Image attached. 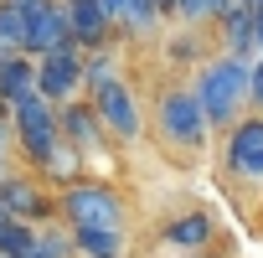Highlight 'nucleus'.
<instances>
[{
	"instance_id": "obj_1",
	"label": "nucleus",
	"mask_w": 263,
	"mask_h": 258,
	"mask_svg": "<svg viewBox=\"0 0 263 258\" xmlns=\"http://www.w3.org/2000/svg\"><path fill=\"white\" fill-rule=\"evenodd\" d=\"M11 135H16V155L26 160V171H31V176L57 181V186L78 181V165H83V160L62 145V129H57V103H47L42 93L21 98V103L11 108Z\"/></svg>"
},
{
	"instance_id": "obj_2",
	"label": "nucleus",
	"mask_w": 263,
	"mask_h": 258,
	"mask_svg": "<svg viewBox=\"0 0 263 258\" xmlns=\"http://www.w3.org/2000/svg\"><path fill=\"white\" fill-rule=\"evenodd\" d=\"M150 124H155V140H160L171 155H181V160H196V155L206 150V140H212V124H206V114H201L191 83H165V88L155 93Z\"/></svg>"
},
{
	"instance_id": "obj_3",
	"label": "nucleus",
	"mask_w": 263,
	"mask_h": 258,
	"mask_svg": "<svg viewBox=\"0 0 263 258\" xmlns=\"http://www.w3.org/2000/svg\"><path fill=\"white\" fill-rule=\"evenodd\" d=\"M191 93H196V103H201V114H206V124L212 129H227L248 114V62H237V57H206L201 67H196V78H191Z\"/></svg>"
},
{
	"instance_id": "obj_4",
	"label": "nucleus",
	"mask_w": 263,
	"mask_h": 258,
	"mask_svg": "<svg viewBox=\"0 0 263 258\" xmlns=\"http://www.w3.org/2000/svg\"><path fill=\"white\" fill-rule=\"evenodd\" d=\"M57 222L62 227H108V232H124L129 227V207H124L119 186L78 176V181L57 186Z\"/></svg>"
},
{
	"instance_id": "obj_5",
	"label": "nucleus",
	"mask_w": 263,
	"mask_h": 258,
	"mask_svg": "<svg viewBox=\"0 0 263 258\" xmlns=\"http://www.w3.org/2000/svg\"><path fill=\"white\" fill-rule=\"evenodd\" d=\"M222 176L237 186H263V114H242L222 135Z\"/></svg>"
},
{
	"instance_id": "obj_6",
	"label": "nucleus",
	"mask_w": 263,
	"mask_h": 258,
	"mask_svg": "<svg viewBox=\"0 0 263 258\" xmlns=\"http://www.w3.org/2000/svg\"><path fill=\"white\" fill-rule=\"evenodd\" d=\"M88 103H93V114H98V124H103L108 140L129 145V140L145 135V103H140V93L129 88L124 78L108 83V88H98V93H88Z\"/></svg>"
},
{
	"instance_id": "obj_7",
	"label": "nucleus",
	"mask_w": 263,
	"mask_h": 258,
	"mask_svg": "<svg viewBox=\"0 0 263 258\" xmlns=\"http://www.w3.org/2000/svg\"><path fill=\"white\" fill-rule=\"evenodd\" d=\"M0 207H6V217H21V222H31V227L57 222V191H47L42 176H31V171L0 176Z\"/></svg>"
},
{
	"instance_id": "obj_8",
	"label": "nucleus",
	"mask_w": 263,
	"mask_h": 258,
	"mask_svg": "<svg viewBox=\"0 0 263 258\" xmlns=\"http://www.w3.org/2000/svg\"><path fill=\"white\" fill-rule=\"evenodd\" d=\"M36 93L47 103H57V108L72 103V98H83V52L72 42H62L57 52L36 57Z\"/></svg>"
},
{
	"instance_id": "obj_9",
	"label": "nucleus",
	"mask_w": 263,
	"mask_h": 258,
	"mask_svg": "<svg viewBox=\"0 0 263 258\" xmlns=\"http://www.w3.org/2000/svg\"><path fill=\"white\" fill-rule=\"evenodd\" d=\"M57 129H62V145H67L78 160H93V155L108 150V135H103V124H98V114H93L88 98L62 103V108H57Z\"/></svg>"
},
{
	"instance_id": "obj_10",
	"label": "nucleus",
	"mask_w": 263,
	"mask_h": 258,
	"mask_svg": "<svg viewBox=\"0 0 263 258\" xmlns=\"http://www.w3.org/2000/svg\"><path fill=\"white\" fill-rule=\"evenodd\" d=\"M62 11H67V42L78 52H98V47L119 42L114 36V21L103 16L98 0H62Z\"/></svg>"
},
{
	"instance_id": "obj_11",
	"label": "nucleus",
	"mask_w": 263,
	"mask_h": 258,
	"mask_svg": "<svg viewBox=\"0 0 263 258\" xmlns=\"http://www.w3.org/2000/svg\"><path fill=\"white\" fill-rule=\"evenodd\" d=\"M67 42V11L62 0H36L26 11V57H47Z\"/></svg>"
},
{
	"instance_id": "obj_12",
	"label": "nucleus",
	"mask_w": 263,
	"mask_h": 258,
	"mask_svg": "<svg viewBox=\"0 0 263 258\" xmlns=\"http://www.w3.org/2000/svg\"><path fill=\"white\" fill-rule=\"evenodd\" d=\"M212 237H217L212 212H181V217H171V222L160 227V243L176 248V253H206Z\"/></svg>"
},
{
	"instance_id": "obj_13",
	"label": "nucleus",
	"mask_w": 263,
	"mask_h": 258,
	"mask_svg": "<svg viewBox=\"0 0 263 258\" xmlns=\"http://www.w3.org/2000/svg\"><path fill=\"white\" fill-rule=\"evenodd\" d=\"M217 36H222V57H237V62L258 57V47H253V11L237 6V0L217 16Z\"/></svg>"
},
{
	"instance_id": "obj_14",
	"label": "nucleus",
	"mask_w": 263,
	"mask_h": 258,
	"mask_svg": "<svg viewBox=\"0 0 263 258\" xmlns=\"http://www.w3.org/2000/svg\"><path fill=\"white\" fill-rule=\"evenodd\" d=\"M67 232L78 258H129V232H108V227H67Z\"/></svg>"
},
{
	"instance_id": "obj_15",
	"label": "nucleus",
	"mask_w": 263,
	"mask_h": 258,
	"mask_svg": "<svg viewBox=\"0 0 263 258\" xmlns=\"http://www.w3.org/2000/svg\"><path fill=\"white\" fill-rule=\"evenodd\" d=\"M36 93V57H6L0 62V103L6 108H16L21 98H31Z\"/></svg>"
},
{
	"instance_id": "obj_16",
	"label": "nucleus",
	"mask_w": 263,
	"mask_h": 258,
	"mask_svg": "<svg viewBox=\"0 0 263 258\" xmlns=\"http://www.w3.org/2000/svg\"><path fill=\"white\" fill-rule=\"evenodd\" d=\"M160 21H165L160 0H129V11L119 16L114 36H119V42H145V36H155V31H160Z\"/></svg>"
},
{
	"instance_id": "obj_17",
	"label": "nucleus",
	"mask_w": 263,
	"mask_h": 258,
	"mask_svg": "<svg viewBox=\"0 0 263 258\" xmlns=\"http://www.w3.org/2000/svg\"><path fill=\"white\" fill-rule=\"evenodd\" d=\"M119 72H124L119 42H108V47H98V52H83V98L98 93V88H108V83H119Z\"/></svg>"
},
{
	"instance_id": "obj_18",
	"label": "nucleus",
	"mask_w": 263,
	"mask_h": 258,
	"mask_svg": "<svg viewBox=\"0 0 263 258\" xmlns=\"http://www.w3.org/2000/svg\"><path fill=\"white\" fill-rule=\"evenodd\" d=\"M26 258H78V253H72V232H67L62 222L36 227V243H31V253H26Z\"/></svg>"
},
{
	"instance_id": "obj_19",
	"label": "nucleus",
	"mask_w": 263,
	"mask_h": 258,
	"mask_svg": "<svg viewBox=\"0 0 263 258\" xmlns=\"http://www.w3.org/2000/svg\"><path fill=\"white\" fill-rule=\"evenodd\" d=\"M36 243V227L21 217H0V258H26Z\"/></svg>"
},
{
	"instance_id": "obj_20",
	"label": "nucleus",
	"mask_w": 263,
	"mask_h": 258,
	"mask_svg": "<svg viewBox=\"0 0 263 258\" xmlns=\"http://www.w3.org/2000/svg\"><path fill=\"white\" fill-rule=\"evenodd\" d=\"M21 52H26V11L0 6V62H6V57H21Z\"/></svg>"
},
{
	"instance_id": "obj_21",
	"label": "nucleus",
	"mask_w": 263,
	"mask_h": 258,
	"mask_svg": "<svg viewBox=\"0 0 263 258\" xmlns=\"http://www.w3.org/2000/svg\"><path fill=\"white\" fill-rule=\"evenodd\" d=\"M227 6H232V0H181L176 16H181V21H191V26H206V21H217Z\"/></svg>"
},
{
	"instance_id": "obj_22",
	"label": "nucleus",
	"mask_w": 263,
	"mask_h": 258,
	"mask_svg": "<svg viewBox=\"0 0 263 258\" xmlns=\"http://www.w3.org/2000/svg\"><path fill=\"white\" fill-rule=\"evenodd\" d=\"M248 108H253V114H263V57H253V62H248Z\"/></svg>"
},
{
	"instance_id": "obj_23",
	"label": "nucleus",
	"mask_w": 263,
	"mask_h": 258,
	"mask_svg": "<svg viewBox=\"0 0 263 258\" xmlns=\"http://www.w3.org/2000/svg\"><path fill=\"white\" fill-rule=\"evenodd\" d=\"M16 160V135H11V119H0V176H11Z\"/></svg>"
},
{
	"instance_id": "obj_24",
	"label": "nucleus",
	"mask_w": 263,
	"mask_h": 258,
	"mask_svg": "<svg viewBox=\"0 0 263 258\" xmlns=\"http://www.w3.org/2000/svg\"><path fill=\"white\" fill-rule=\"evenodd\" d=\"M98 6H103V16H108V21H114V26H119V16H124V11H129V0H98Z\"/></svg>"
},
{
	"instance_id": "obj_25",
	"label": "nucleus",
	"mask_w": 263,
	"mask_h": 258,
	"mask_svg": "<svg viewBox=\"0 0 263 258\" xmlns=\"http://www.w3.org/2000/svg\"><path fill=\"white\" fill-rule=\"evenodd\" d=\"M253 47H258V57H263V11H253Z\"/></svg>"
},
{
	"instance_id": "obj_26",
	"label": "nucleus",
	"mask_w": 263,
	"mask_h": 258,
	"mask_svg": "<svg viewBox=\"0 0 263 258\" xmlns=\"http://www.w3.org/2000/svg\"><path fill=\"white\" fill-rule=\"evenodd\" d=\"M0 6H11V11H31L36 0H0Z\"/></svg>"
},
{
	"instance_id": "obj_27",
	"label": "nucleus",
	"mask_w": 263,
	"mask_h": 258,
	"mask_svg": "<svg viewBox=\"0 0 263 258\" xmlns=\"http://www.w3.org/2000/svg\"><path fill=\"white\" fill-rule=\"evenodd\" d=\"M176 6H181V0H160V11H165V16H176Z\"/></svg>"
},
{
	"instance_id": "obj_28",
	"label": "nucleus",
	"mask_w": 263,
	"mask_h": 258,
	"mask_svg": "<svg viewBox=\"0 0 263 258\" xmlns=\"http://www.w3.org/2000/svg\"><path fill=\"white\" fill-rule=\"evenodd\" d=\"M237 6H248V11H263V0H237Z\"/></svg>"
},
{
	"instance_id": "obj_29",
	"label": "nucleus",
	"mask_w": 263,
	"mask_h": 258,
	"mask_svg": "<svg viewBox=\"0 0 263 258\" xmlns=\"http://www.w3.org/2000/svg\"><path fill=\"white\" fill-rule=\"evenodd\" d=\"M0 119H11V108H6V103H0Z\"/></svg>"
},
{
	"instance_id": "obj_30",
	"label": "nucleus",
	"mask_w": 263,
	"mask_h": 258,
	"mask_svg": "<svg viewBox=\"0 0 263 258\" xmlns=\"http://www.w3.org/2000/svg\"><path fill=\"white\" fill-rule=\"evenodd\" d=\"M0 217H6V207H0Z\"/></svg>"
}]
</instances>
